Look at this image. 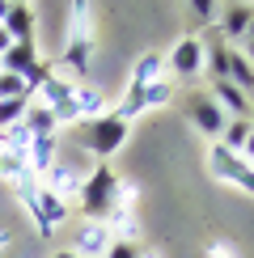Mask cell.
<instances>
[{
    "mask_svg": "<svg viewBox=\"0 0 254 258\" xmlns=\"http://www.w3.org/2000/svg\"><path fill=\"white\" fill-rule=\"evenodd\" d=\"M123 140H127V123H123L114 110H110V114H98V119L77 123V144L85 148V153H93V157H110V153H119Z\"/></svg>",
    "mask_w": 254,
    "mask_h": 258,
    "instance_id": "cell-1",
    "label": "cell"
},
{
    "mask_svg": "<svg viewBox=\"0 0 254 258\" xmlns=\"http://www.w3.org/2000/svg\"><path fill=\"white\" fill-rule=\"evenodd\" d=\"M119 203V178H114L110 165H98L89 178L81 182V212L89 220H106Z\"/></svg>",
    "mask_w": 254,
    "mask_h": 258,
    "instance_id": "cell-2",
    "label": "cell"
},
{
    "mask_svg": "<svg viewBox=\"0 0 254 258\" xmlns=\"http://www.w3.org/2000/svg\"><path fill=\"white\" fill-rule=\"evenodd\" d=\"M89 51H93V38H89V5L77 0L72 5V26H68V51H64V68L72 77H85L89 72Z\"/></svg>",
    "mask_w": 254,
    "mask_h": 258,
    "instance_id": "cell-3",
    "label": "cell"
},
{
    "mask_svg": "<svg viewBox=\"0 0 254 258\" xmlns=\"http://www.w3.org/2000/svg\"><path fill=\"white\" fill-rule=\"evenodd\" d=\"M169 72H174L178 81H199L204 77V38L199 34L178 38L174 51H169Z\"/></svg>",
    "mask_w": 254,
    "mask_h": 258,
    "instance_id": "cell-4",
    "label": "cell"
},
{
    "mask_svg": "<svg viewBox=\"0 0 254 258\" xmlns=\"http://www.w3.org/2000/svg\"><path fill=\"white\" fill-rule=\"evenodd\" d=\"M186 114H190V123H195V132L208 136V140H220V132H225V123H229V114L216 106L212 93H190Z\"/></svg>",
    "mask_w": 254,
    "mask_h": 258,
    "instance_id": "cell-5",
    "label": "cell"
},
{
    "mask_svg": "<svg viewBox=\"0 0 254 258\" xmlns=\"http://www.w3.org/2000/svg\"><path fill=\"white\" fill-rule=\"evenodd\" d=\"M208 169H212L220 182H233V186H241V190H250V195H254V169H250L237 153H225L220 144H212V153H208Z\"/></svg>",
    "mask_w": 254,
    "mask_h": 258,
    "instance_id": "cell-6",
    "label": "cell"
},
{
    "mask_svg": "<svg viewBox=\"0 0 254 258\" xmlns=\"http://www.w3.org/2000/svg\"><path fill=\"white\" fill-rule=\"evenodd\" d=\"M110 241H114L110 224H106V220H89V224H81L72 254H77V258H102L106 250H110Z\"/></svg>",
    "mask_w": 254,
    "mask_h": 258,
    "instance_id": "cell-7",
    "label": "cell"
},
{
    "mask_svg": "<svg viewBox=\"0 0 254 258\" xmlns=\"http://www.w3.org/2000/svg\"><path fill=\"white\" fill-rule=\"evenodd\" d=\"M250 21H254V5H220V17H216V34L229 42H241L246 38V30H250Z\"/></svg>",
    "mask_w": 254,
    "mask_h": 258,
    "instance_id": "cell-8",
    "label": "cell"
},
{
    "mask_svg": "<svg viewBox=\"0 0 254 258\" xmlns=\"http://www.w3.org/2000/svg\"><path fill=\"white\" fill-rule=\"evenodd\" d=\"M212 98H216V106L229 119H250V98L233 81H212Z\"/></svg>",
    "mask_w": 254,
    "mask_h": 258,
    "instance_id": "cell-9",
    "label": "cell"
},
{
    "mask_svg": "<svg viewBox=\"0 0 254 258\" xmlns=\"http://www.w3.org/2000/svg\"><path fill=\"white\" fill-rule=\"evenodd\" d=\"M13 42H34V9L30 5H9V17L0 21Z\"/></svg>",
    "mask_w": 254,
    "mask_h": 258,
    "instance_id": "cell-10",
    "label": "cell"
},
{
    "mask_svg": "<svg viewBox=\"0 0 254 258\" xmlns=\"http://www.w3.org/2000/svg\"><path fill=\"white\" fill-rule=\"evenodd\" d=\"M38 63V51H34V42H13V47L0 55V72H13V77H26L30 68Z\"/></svg>",
    "mask_w": 254,
    "mask_h": 258,
    "instance_id": "cell-11",
    "label": "cell"
},
{
    "mask_svg": "<svg viewBox=\"0 0 254 258\" xmlns=\"http://www.w3.org/2000/svg\"><path fill=\"white\" fill-rule=\"evenodd\" d=\"M51 165H55V136L30 140V148H26V169H30V174H47Z\"/></svg>",
    "mask_w": 254,
    "mask_h": 258,
    "instance_id": "cell-12",
    "label": "cell"
},
{
    "mask_svg": "<svg viewBox=\"0 0 254 258\" xmlns=\"http://www.w3.org/2000/svg\"><path fill=\"white\" fill-rule=\"evenodd\" d=\"M165 72V55H157V51H144L140 59H136V72H132V89H144V85L161 81Z\"/></svg>",
    "mask_w": 254,
    "mask_h": 258,
    "instance_id": "cell-13",
    "label": "cell"
},
{
    "mask_svg": "<svg viewBox=\"0 0 254 258\" xmlns=\"http://www.w3.org/2000/svg\"><path fill=\"white\" fill-rule=\"evenodd\" d=\"M250 132H254V123H250V119H229V123H225V132H220V140H216V144L225 148V153H237V157H241V148H246V140H250Z\"/></svg>",
    "mask_w": 254,
    "mask_h": 258,
    "instance_id": "cell-14",
    "label": "cell"
},
{
    "mask_svg": "<svg viewBox=\"0 0 254 258\" xmlns=\"http://www.w3.org/2000/svg\"><path fill=\"white\" fill-rule=\"evenodd\" d=\"M21 127L30 132V140H38V136H55V114H51L47 106H34V102H30V106H26V119H21Z\"/></svg>",
    "mask_w": 254,
    "mask_h": 258,
    "instance_id": "cell-15",
    "label": "cell"
},
{
    "mask_svg": "<svg viewBox=\"0 0 254 258\" xmlns=\"http://www.w3.org/2000/svg\"><path fill=\"white\" fill-rule=\"evenodd\" d=\"M229 81L237 85V89L246 93V98L254 93V68H250V63H246V59L237 55V47H233V59H229Z\"/></svg>",
    "mask_w": 254,
    "mask_h": 258,
    "instance_id": "cell-16",
    "label": "cell"
},
{
    "mask_svg": "<svg viewBox=\"0 0 254 258\" xmlns=\"http://www.w3.org/2000/svg\"><path fill=\"white\" fill-rule=\"evenodd\" d=\"M186 13L195 17V26H204V30H216L220 5H212V0H190V5H186Z\"/></svg>",
    "mask_w": 254,
    "mask_h": 258,
    "instance_id": "cell-17",
    "label": "cell"
},
{
    "mask_svg": "<svg viewBox=\"0 0 254 258\" xmlns=\"http://www.w3.org/2000/svg\"><path fill=\"white\" fill-rule=\"evenodd\" d=\"M77 110H81V123L85 119H98V114H102V98L93 89H85V85H77Z\"/></svg>",
    "mask_w": 254,
    "mask_h": 258,
    "instance_id": "cell-18",
    "label": "cell"
},
{
    "mask_svg": "<svg viewBox=\"0 0 254 258\" xmlns=\"http://www.w3.org/2000/svg\"><path fill=\"white\" fill-rule=\"evenodd\" d=\"M169 98H174V89H169V81L161 77V81H153V85H144V110L148 106H165Z\"/></svg>",
    "mask_w": 254,
    "mask_h": 258,
    "instance_id": "cell-19",
    "label": "cell"
},
{
    "mask_svg": "<svg viewBox=\"0 0 254 258\" xmlns=\"http://www.w3.org/2000/svg\"><path fill=\"white\" fill-rule=\"evenodd\" d=\"M26 106L30 102H0V132H9V127H17L26 119Z\"/></svg>",
    "mask_w": 254,
    "mask_h": 258,
    "instance_id": "cell-20",
    "label": "cell"
},
{
    "mask_svg": "<svg viewBox=\"0 0 254 258\" xmlns=\"http://www.w3.org/2000/svg\"><path fill=\"white\" fill-rule=\"evenodd\" d=\"M102 258H144V250L136 245V237H114L110 250H106Z\"/></svg>",
    "mask_w": 254,
    "mask_h": 258,
    "instance_id": "cell-21",
    "label": "cell"
},
{
    "mask_svg": "<svg viewBox=\"0 0 254 258\" xmlns=\"http://www.w3.org/2000/svg\"><path fill=\"white\" fill-rule=\"evenodd\" d=\"M241 161H246V165H254V132H250V140H246V148H241Z\"/></svg>",
    "mask_w": 254,
    "mask_h": 258,
    "instance_id": "cell-22",
    "label": "cell"
},
{
    "mask_svg": "<svg viewBox=\"0 0 254 258\" xmlns=\"http://www.w3.org/2000/svg\"><path fill=\"white\" fill-rule=\"evenodd\" d=\"M9 47H13V38H9V34H5V26H0V55H5Z\"/></svg>",
    "mask_w": 254,
    "mask_h": 258,
    "instance_id": "cell-23",
    "label": "cell"
},
{
    "mask_svg": "<svg viewBox=\"0 0 254 258\" xmlns=\"http://www.w3.org/2000/svg\"><path fill=\"white\" fill-rule=\"evenodd\" d=\"M55 258H77V254H72V250H59V254H55Z\"/></svg>",
    "mask_w": 254,
    "mask_h": 258,
    "instance_id": "cell-24",
    "label": "cell"
},
{
    "mask_svg": "<svg viewBox=\"0 0 254 258\" xmlns=\"http://www.w3.org/2000/svg\"><path fill=\"white\" fill-rule=\"evenodd\" d=\"M246 38H250V42H254V21H250V30H246Z\"/></svg>",
    "mask_w": 254,
    "mask_h": 258,
    "instance_id": "cell-25",
    "label": "cell"
},
{
    "mask_svg": "<svg viewBox=\"0 0 254 258\" xmlns=\"http://www.w3.org/2000/svg\"><path fill=\"white\" fill-rule=\"evenodd\" d=\"M144 258H161V254H144Z\"/></svg>",
    "mask_w": 254,
    "mask_h": 258,
    "instance_id": "cell-26",
    "label": "cell"
},
{
    "mask_svg": "<svg viewBox=\"0 0 254 258\" xmlns=\"http://www.w3.org/2000/svg\"><path fill=\"white\" fill-rule=\"evenodd\" d=\"M250 169H254V165H250Z\"/></svg>",
    "mask_w": 254,
    "mask_h": 258,
    "instance_id": "cell-27",
    "label": "cell"
},
{
    "mask_svg": "<svg viewBox=\"0 0 254 258\" xmlns=\"http://www.w3.org/2000/svg\"><path fill=\"white\" fill-rule=\"evenodd\" d=\"M250 123H254V119H250Z\"/></svg>",
    "mask_w": 254,
    "mask_h": 258,
    "instance_id": "cell-28",
    "label": "cell"
}]
</instances>
